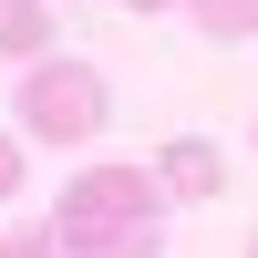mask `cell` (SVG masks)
Returning <instances> with one entry per match:
<instances>
[{
	"instance_id": "9",
	"label": "cell",
	"mask_w": 258,
	"mask_h": 258,
	"mask_svg": "<svg viewBox=\"0 0 258 258\" xmlns=\"http://www.w3.org/2000/svg\"><path fill=\"white\" fill-rule=\"evenodd\" d=\"M124 11H145V21H155V11H176V0H124Z\"/></svg>"
},
{
	"instance_id": "5",
	"label": "cell",
	"mask_w": 258,
	"mask_h": 258,
	"mask_svg": "<svg viewBox=\"0 0 258 258\" xmlns=\"http://www.w3.org/2000/svg\"><path fill=\"white\" fill-rule=\"evenodd\" d=\"M52 41V0H0V62H41Z\"/></svg>"
},
{
	"instance_id": "1",
	"label": "cell",
	"mask_w": 258,
	"mask_h": 258,
	"mask_svg": "<svg viewBox=\"0 0 258 258\" xmlns=\"http://www.w3.org/2000/svg\"><path fill=\"white\" fill-rule=\"evenodd\" d=\"M11 114H21V145H93L114 124V93H103L93 62H31Z\"/></svg>"
},
{
	"instance_id": "6",
	"label": "cell",
	"mask_w": 258,
	"mask_h": 258,
	"mask_svg": "<svg viewBox=\"0 0 258 258\" xmlns=\"http://www.w3.org/2000/svg\"><path fill=\"white\" fill-rule=\"evenodd\" d=\"M186 21L207 41H238V31H258V0H186Z\"/></svg>"
},
{
	"instance_id": "2",
	"label": "cell",
	"mask_w": 258,
	"mask_h": 258,
	"mask_svg": "<svg viewBox=\"0 0 258 258\" xmlns=\"http://www.w3.org/2000/svg\"><path fill=\"white\" fill-rule=\"evenodd\" d=\"M73 258H165V217L155 207H114V217H52Z\"/></svg>"
},
{
	"instance_id": "8",
	"label": "cell",
	"mask_w": 258,
	"mask_h": 258,
	"mask_svg": "<svg viewBox=\"0 0 258 258\" xmlns=\"http://www.w3.org/2000/svg\"><path fill=\"white\" fill-rule=\"evenodd\" d=\"M21 197V135H0V207Z\"/></svg>"
},
{
	"instance_id": "4",
	"label": "cell",
	"mask_w": 258,
	"mask_h": 258,
	"mask_svg": "<svg viewBox=\"0 0 258 258\" xmlns=\"http://www.w3.org/2000/svg\"><path fill=\"white\" fill-rule=\"evenodd\" d=\"M155 186H165V197H186V207H197V197H227V155H217L207 135H176V145L155 155Z\"/></svg>"
},
{
	"instance_id": "11",
	"label": "cell",
	"mask_w": 258,
	"mask_h": 258,
	"mask_svg": "<svg viewBox=\"0 0 258 258\" xmlns=\"http://www.w3.org/2000/svg\"><path fill=\"white\" fill-rule=\"evenodd\" d=\"M248 258H258V238H248Z\"/></svg>"
},
{
	"instance_id": "7",
	"label": "cell",
	"mask_w": 258,
	"mask_h": 258,
	"mask_svg": "<svg viewBox=\"0 0 258 258\" xmlns=\"http://www.w3.org/2000/svg\"><path fill=\"white\" fill-rule=\"evenodd\" d=\"M0 258H73V248H62V227H11Z\"/></svg>"
},
{
	"instance_id": "10",
	"label": "cell",
	"mask_w": 258,
	"mask_h": 258,
	"mask_svg": "<svg viewBox=\"0 0 258 258\" xmlns=\"http://www.w3.org/2000/svg\"><path fill=\"white\" fill-rule=\"evenodd\" d=\"M248 145H258V124H248Z\"/></svg>"
},
{
	"instance_id": "3",
	"label": "cell",
	"mask_w": 258,
	"mask_h": 258,
	"mask_svg": "<svg viewBox=\"0 0 258 258\" xmlns=\"http://www.w3.org/2000/svg\"><path fill=\"white\" fill-rule=\"evenodd\" d=\"M155 165H83L73 186H62V217H114V207H155Z\"/></svg>"
}]
</instances>
